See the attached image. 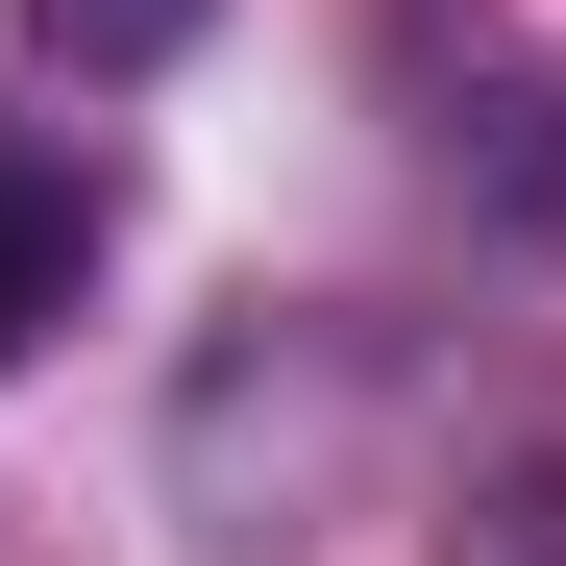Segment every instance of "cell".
I'll return each instance as SVG.
<instances>
[{"instance_id": "6da1fadb", "label": "cell", "mask_w": 566, "mask_h": 566, "mask_svg": "<svg viewBox=\"0 0 566 566\" xmlns=\"http://www.w3.org/2000/svg\"><path fill=\"white\" fill-rule=\"evenodd\" d=\"M74 271H99L74 172H50V148H0V345H50V321H74Z\"/></svg>"}, {"instance_id": "7a4b0ae2", "label": "cell", "mask_w": 566, "mask_h": 566, "mask_svg": "<svg viewBox=\"0 0 566 566\" xmlns=\"http://www.w3.org/2000/svg\"><path fill=\"white\" fill-rule=\"evenodd\" d=\"M222 0H25V50H74V74H148V50H198Z\"/></svg>"}]
</instances>
